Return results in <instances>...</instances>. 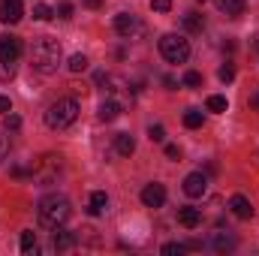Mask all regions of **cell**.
<instances>
[{"label":"cell","instance_id":"cell-1","mask_svg":"<svg viewBox=\"0 0 259 256\" xmlns=\"http://www.w3.org/2000/svg\"><path fill=\"white\" fill-rule=\"evenodd\" d=\"M36 211H39V223H42V226H49V229L64 226L66 220H69V214H72L69 199H66V196H61V193H52V196L39 199Z\"/></svg>","mask_w":259,"mask_h":256},{"label":"cell","instance_id":"cell-2","mask_svg":"<svg viewBox=\"0 0 259 256\" xmlns=\"http://www.w3.org/2000/svg\"><path fill=\"white\" fill-rule=\"evenodd\" d=\"M30 64L33 69H39V72H55L58 64H61V46L55 42V39H49V36H39L33 46H30Z\"/></svg>","mask_w":259,"mask_h":256},{"label":"cell","instance_id":"cell-3","mask_svg":"<svg viewBox=\"0 0 259 256\" xmlns=\"http://www.w3.org/2000/svg\"><path fill=\"white\" fill-rule=\"evenodd\" d=\"M75 118H78V100H72V97H61V100H55V103L49 106V112H46V124H49L52 130L72 127Z\"/></svg>","mask_w":259,"mask_h":256},{"label":"cell","instance_id":"cell-4","mask_svg":"<svg viewBox=\"0 0 259 256\" xmlns=\"http://www.w3.org/2000/svg\"><path fill=\"white\" fill-rule=\"evenodd\" d=\"M160 55L169 61V64H187L190 61V42L178 33H166L160 39Z\"/></svg>","mask_w":259,"mask_h":256},{"label":"cell","instance_id":"cell-5","mask_svg":"<svg viewBox=\"0 0 259 256\" xmlns=\"http://www.w3.org/2000/svg\"><path fill=\"white\" fill-rule=\"evenodd\" d=\"M184 193H187L190 199L205 196V193H208V178H205L202 172H190V175L184 178Z\"/></svg>","mask_w":259,"mask_h":256},{"label":"cell","instance_id":"cell-6","mask_svg":"<svg viewBox=\"0 0 259 256\" xmlns=\"http://www.w3.org/2000/svg\"><path fill=\"white\" fill-rule=\"evenodd\" d=\"M21 15H24L21 0H0V21L3 24H15V21H21Z\"/></svg>","mask_w":259,"mask_h":256},{"label":"cell","instance_id":"cell-7","mask_svg":"<svg viewBox=\"0 0 259 256\" xmlns=\"http://www.w3.org/2000/svg\"><path fill=\"white\" fill-rule=\"evenodd\" d=\"M21 58V39L18 36H0V61H18Z\"/></svg>","mask_w":259,"mask_h":256},{"label":"cell","instance_id":"cell-8","mask_svg":"<svg viewBox=\"0 0 259 256\" xmlns=\"http://www.w3.org/2000/svg\"><path fill=\"white\" fill-rule=\"evenodd\" d=\"M142 202L148 205V208H163V202H166V187L163 184H148L145 190H142Z\"/></svg>","mask_w":259,"mask_h":256},{"label":"cell","instance_id":"cell-9","mask_svg":"<svg viewBox=\"0 0 259 256\" xmlns=\"http://www.w3.org/2000/svg\"><path fill=\"white\" fill-rule=\"evenodd\" d=\"M229 208H232V214H235L238 220H250V217H253V202H250L247 196H241V193H235V196L229 199Z\"/></svg>","mask_w":259,"mask_h":256},{"label":"cell","instance_id":"cell-10","mask_svg":"<svg viewBox=\"0 0 259 256\" xmlns=\"http://www.w3.org/2000/svg\"><path fill=\"white\" fill-rule=\"evenodd\" d=\"M115 30H118L121 36H133V33L139 30V18H136L133 12H118V15H115Z\"/></svg>","mask_w":259,"mask_h":256},{"label":"cell","instance_id":"cell-11","mask_svg":"<svg viewBox=\"0 0 259 256\" xmlns=\"http://www.w3.org/2000/svg\"><path fill=\"white\" fill-rule=\"evenodd\" d=\"M178 223L184 229H196L202 223V211L199 208H178Z\"/></svg>","mask_w":259,"mask_h":256},{"label":"cell","instance_id":"cell-12","mask_svg":"<svg viewBox=\"0 0 259 256\" xmlns=\"http://www.w3.org/2000/svg\"><path fill=\"white\" fill-rule=\"evenodd\" d=\"M106 208H109V196H106L103 190L91 193V202H88V214H91V217H100Z\"/></svg>","mask_w":259,"mask_h":256},{"label":"cell","instance_id":"cell-13","mask_svg":"<svg viewBox=\"0 0 259 256\" xmlns=\"http://www.w3.org/2000/svg\"><path fill=\"white\" fill-rule=\"evenodd\" d=\"M52 244H55V250H69V247H75V235L58 226L55 235H52Z\"/></svg>","mask_w":259,"mask_h":256},{"label":"cell","instance_id":"cell-14","mask_svg":"<svg viewBox=\"0 0 259 256\" xmlns=\"http://www.w3.org/2000/svg\"><path fill=\"white\" fill-rule=\"evenodd\" d=\"M118 115H121V103L118 100H106L100 106V121H115Z\"/></svg>","mask_w":259,"mask_h":256},{"label":"cell","instance_id":"cell-15","mask_svg":"<svg viewBox=\"0 0 259 256\" xmlns=\"http://www.w3.org/2000/svg\"><path fill=\"white\" fill-rule=\"evenodd\" d=\"M244 6H247V0H217V9L226 15H241Z\"/></svg>","mask_w":259,"mask_h":256},{"label":"cell","instance_id":"cell-16","mask_svg":"<svg viewBox=\"0 0 259 256\" xmlns=\"http://www.w3.org/2000/svg\"><path fill=\"white\" fill-rule=\"evenodd\" d=\"M115 148H118V154L130 157V154L136 151V139H133L130 133H118V139H115Z\"/></svg>","mask_w":259,"mask_h":256},{"label":"cell","instance_id":"cell-17","mask_svg":"<svg viewBox=\"0 0 259 256\" xmlns=\"http://www.w3.org/2000/svg\"><path fill=\"white\" fill-rule=\"evenodd\" d=\"M202 27H205V18H202L199 12H187V15H184V30H190V33H202Z\"/></svg>","mask_w":259,"mask_h":256},{"label":"cell","instance_id":"cell-18","mask_svg":"<svg viewBox=\"0 0 259 256\" xmlns=\"http://www.w3.org/2000/svg\"><path fill=\"white\" fill-rule=\"evenodd\" d=\"M211 247H214V250H220V253H223V250H232V247H235V238H232V235L217 232V235H214V241H211Z\"/></svg>","mask_w":259,"mask_h":256},{"label":"cell","instance_id":"cell-19","mask_svg":"<svg viewBox=\"0 0 259 256\" xmlns=\"http://www.w3.org/2000/svg\"><path fill=\"white\" fill-rule=\"evenodd\" d=\"M21 253H36V232L30 229L21 232Z\"/></svg>","mask_w":259,"mask_h":256},{"label":"cell","instance_id":"cell-20","mask_svg":"<svg viewBox=\"0 0 259 256\" xmlns=\"http://www.w3.org/2000/svg\"><path fill=\"white\" fill-rule=\"evenodd\" d=\"M202 121H205V115H202L199 109H187V112H184V127L196 130V127H202Z\"/></svg>","mask_w":259,"mask_h":256},{"label":"cell","instance_id":"cell-21","mask_svg":"<svg viewBox=\"0 0 259 256\" xmlns=\"http://www.w3.org/2000/svg\"><path fill=\"white\" fill-rule=\"evenodd\" d=\"M52 15H55V9H52L49 3H36V6H33V18H36V21H49Z\"/></svg>","mask_w":259,"mask_h":256},{"label":"cell","instance_id":"cell-22","mask_svg":"<svg viewBox=\"0 0 259 256\" xmlns=\"http://www.w3.org/2000/svg\"><path fill=\"white\" fill-rule=\"evenodd\" d=\"M205 106H208V112H226L229 103H226V97H217V94H214V97H208Z\"/></svg>","mask_w":259,"mask_h":256},{"label":"cell","instance_id":"cell-23","mask_svg":"<svg viewBox=\"0 0 259 256\" xmlns=\"http://www.w3.org/2000/svg\"><path fill=\"white\" fill-rule=\"evenodd\" d=\"M181 84H184V88H202V75H199L196 69H187L184 78H181Z\"/></svg>","mask_w":259,"mask_h":256},{"label":"cell","instance_id":"cell-24","mask_svg":"<svg viewBox=\"0 0 259 256\" xmlns=\"http://www.w3.org/2000/svg\"><path fill=\"white\" fill-rule=\"evenodd\" d=\"M66 66H69V72H84V69H88V58H84V55H72Z\"/></svg>","mask_w":259,"mask_h":256},{"label":"cell","instance_id":"cell-25","mask_svg":"<svg viewBox=\"0 0 259 256\" xmlns=\"http://www.w3.org/2000/svg\"><path fill=\"white\" fill-rule=\"evenodd\" d=\"M15 75V64L12 61H0V81H9Z\"/></svg>","mask_w":259,"mask_h":256},{"label":"cell","instance_id":"cell-26","mask_svg":"<svg viewBox=\"0 0 259 256\" xmlns=\"http://www.w3.org/2000/svg\"><path fill=\"white\" fill-rule=\"evenodd\" d=\"M217 75H220V81H232V78H235V66H232V64H223Z\"/></svg>","mask_w":259,"mask_h":256},{"label":"cell","instance_id":"cell-27","mask_svg":"<svg viewBox=\"0 0 259 256\" xmlns=\"http://www.w3.org/2000/svg\"><path fill=\"white\" fill-rule=\"evenodd\" d=\"M148 136H151V142H163V139H166V130L160 127V124H151Z\"/></svg>","mask_w":259,"mask_h":256},{"label":"cell","instance_id":"cell-28","mask_svg":"<svg viewBox=\"0 0 259 256\" xmlns=\"http://www.w3.org/2000/svg\"><path fill=\"white\" fill-rule=\"evenodd\" d=\"M184 250H187V244H175V241H172V244H163V253L166 256H175V253L181 256Z\"/></svg>","mask_w":259,"mask_h":256},{"label":"cell","instance_id":"cell-29","mask_svg":"<svg viewBox=\"0 0 259 256\" xmlns=\"http://www.w3.org/2000/svg\"><path fill=\"white\" fill-rule=\"evenodd\" d=\"M151 9L154 12H169L172 9V0H151Z\"/></svg>","mask_w":259,"mask_h":256},{"label":"cell","instance_id":"cell-30","mask_svg":"<svg viewBox=\"0 0 259 256\" xmlns=\"http://www.w3.org/2000/svg\"><path fill=\"white\" fill-rule=\"evenodd\" d=\"M6 130H21V118L12 115V112H6Z\"/></svg>","mask_w":259,"mask_h":256},{"label":"cell","instance_id":"cell-31","mask_svg":"<svg viewBox=\"0 0 259 256\" xmlns=\"http://www.w3.org/2000/svg\"><path fill=\"white\" fill-rule=\"evenodd\" d=\"M6 154H9V136H6V133L0 130V160H3Z\"/></svg>","mask_w":259,"mask_h":256},{"label":"cell","instance_id":"cell-32","mask_svg":"<svg viewBox=\"0 0 259 256\" xmlns=\"http://www.w3.org/2000/svg\"><path fill=\"white\" fill-rule=\"evenodd\" d=\"M166 157L169 160H181V148L178 145H166Z\"/></svg>","mask_w":259,"mask_h":256},{"label":"cell","instance_id":"cell-33","mask_svg":"<svg viewBox=\"0 0 259 256\" xmlns=\"http://www.w3.org/2000/svg\"><path fill=\"white\" fill-rule=\"evenodd\" d=\"M58 18H72V6L69 3H61L58 6Z\"/></svg>","mask_w":259,"mask_h":256},{"label":"cell","instance_id":"cell-34","mask_svg":"<svg viewBox=\"0 0 259 256\" xmlns=\"http://www.w3.org/2000/svg\"><path fill=\"white\" fill-rule=\"evenodd\" d=\"M12 175H15V178H27V175H33V172H27V169H21V166H12Z\"/></svg>","mask_w":259,"mask_h":256},{"label":"cell","instance_id":"cell-35","mask_svg":"<svg viewBox=\"0 0 259 256\" xmlns=\"http://www.w3.org/2000/svg\"><path fill=\"white\" fill-rule=\"evenodd\" d=\"M0 112L6 115V112H12V103H9V97H0Z\"/></svg>","mask_w":259,"mask_h":256},{"label":"cell","instance_id":"cell-36","mask_svg":"<svg viewBox=\"0 0 259 256\" xmlns=\"http://www.w3.org/2000/svg\"><path fill=\"white\" fill-rule=\"evenodd\" d=\"M81 3H84L88 9H100V6H103V0H81Z\"/></svg>","mask_w":259,"mask_h":256},{"label":"cell","instance_id":"cell-37","mask_svg":"<svg viewBox=\"0 0 259 256\" xmlns=\"http://www.w3.org/2000/svg\"><path fill=\"white\" fill-rule=\"evenodd\" d=\"M163 84H166V88H169V91H175V84H178V81H175V78H172V75H166V78H163Z\"/></svg>","mask_w":259,"mask_h":256},{"label":"cell","instance_id":"cell-38","mask_svg":"<svg viewBox=\"0 0 259 256\" xmlns=\"http://www.w3.org/2000/svg\"><path fill=\"white\" fill-rule=\"evenodd\" d=\"M253 106H259V94H256V97H253Z\"/></svg>","mask_w":259,"mask_h":256}]
</instances>
